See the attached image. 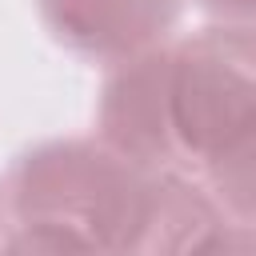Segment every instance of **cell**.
<instances>
[{"label":"cell","mask_w":256,"mask_h":256,"mask_svg":"<svg viewBox=\"0 0 256 256\" xmlns=\"http://www.w3.org/2000/svg\"><path fill=\"white\" fill-rule=\"evenodd\" d=\"M44 24L56 44L88 64H128L164 48L180 20V0H44Z\"/></svg>","instance_id":"4"},{"label":"cell","mask_w":256,"mask_h":256,"mask_svg":"<svg viewBox=\"0 0 256 256\" xmlns=\"http://www.w3.org/2000/svg\"><path fill=\"white\" fill-rule=\"evenodd\" d=\"M0 240H4V200H0Z\"/></svg>","instance_id":"9"},{"label":"cell","mask_w":256,"mask_h":256,"mask_svg":"<svg viewBox=\"0 0 256 256\" xmlns=\"http://www.w3.org/2000/svg\"><path fill=\"white\" fill-rule=\"evenodd\" d=\"M188 256H256V224L220 216L216 224L204 228V236L192 244Z\"/></svg>","instance_id":"7"},{"label":"cell","mask_w":256,"mask_h":256,"mask_svg":"<svg viewBox=\"0 0 256 256\" xmlns=\"http://www.w3.org/2000/svg\"><path fill=\"white\" fill-rule=\"evenodd\" d=\"M192 180L212 196L224 216L256 224V116L236 128L196 172Z\"/></svg>","instance_id":"5"},{"label":"cell","mask_w":256,"mask_h":256,"mask_svg":"<svg viewBox=\"0 0 256 256\" xmlns=\"http://www.w3.org/2000/svg\"><path fill=\"white\" fill-rule=\"evenodd\" d=\"M196 8H204L220 24H256V0H196Z\"/></svg>","instance_id":"8"},{"label":"cell","mask_w":256,"mask_h":256,"mask_svg":"<svg viewBox=\"0 0 256 256\" xmlns=\"http://www.w3.org/2000/svg\"><path fill=\"white\" fill-rule=\"evenodd\" d=\"M152 168L132 164L100 136L48 140L16 156L0 184V200L16 220H44L84 232L112 256L124 240L148 184Z\"/></svg>","instance_id":"1"},{"label":"cell","mask_w":256,"mask_h":256,"mask_svg":"<svg viewBox=\"0 0 256 256\" xmlns=\"http://www.w3.org/2000/svg\"><path fill=\"white\" fill-rule=\"evenodd\" d=\"M0 256H104V248L64 224L16 220V228L0 240Z\"/></svg>","instance_id":"6"},{"label":"cell","mask_w":256,"mask_h":256,"mask_svg":"<svg viewBox=\"0 0 256 256\" xmlns=\"http://www.w3.org/2000/svg\"><path fill=\"white\" fill-rule=\"evenodd\" d=\"M168 100L180 172L192 176L256 116V24H212L168 44Z\"/></svg>","instance_id":"2"},{"label":"cell","mask_w":256,"mask_h":256,"mask_svg":"<svg viewBox=\"0 0 256 256\" xmlns=\"http://www.w3.org/2000/svg\"><path fill=\"white\" fill-rule=\"evenodd\" d=\"M100 140L152 172H180L168 100V44L116 64L96 112Z\"/></svg>","instance_id":"3"}]
</instances>
